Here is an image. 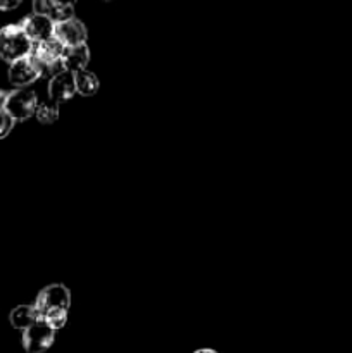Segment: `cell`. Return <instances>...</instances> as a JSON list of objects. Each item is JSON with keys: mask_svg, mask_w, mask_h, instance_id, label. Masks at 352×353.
Returning <instances> with one entry per match:
<instances>
[{"mask_svg": "<svg viewBox=\"0 0 352 353\" xmlns=\"http://www.w3.org/2000/svg\"><path fill=\"white\" fill-rule=\"evenodd\" d=\"M69 305H71V293L64 285L47 286L38 293L37 302H35L41 319L47 321L55 331L64 327Z\"/></svg>", "mask_w": 352, "mask_h": 353, "instance_id": "6da1fadb", "label": "cell"}, {"mask_svg": "<svg viewBox=\"0 0 352 353\" xmlns=\"http://www.w3.org/2000/svg\"><path fill=\"white\" fill-rule=\"evenodd\" d=\"M33 41L28 38L21 24H7L0 30V59L6 62H16L30 57L33 52Z\"/></svg>", "mask_w": 352, "mask_h": 353, "instance_id": "7a4b0ae2", "label": "cell"}, {"mask_svg": "<svg viewBox=\"0 0 352 353\" xmlns=\"http://www.w3.org/2000/svg\"><path fill=\"white\" fill-rule=\"evenodd\" d=\"M55 330L45 319H38L23 331V347L28 353H43L54 345Z\"/></svg>", "mask_w": 352, "mask_h": 353, "instance_id": "3957f363", "label": "cell"}, {"mask_svg": "<svg viewBox=\"0 0 352 353\" xmlns=\"http://www.w3.org/2000/svg\"><path fill=\"white\" fill-rule=\"evenodd\" d=\"M38 107V100L35 92L26 88H17L7 95V102L3 110L12 117L14 121H24L35 116Z\"/></svg>", "mask_w": 352, "mask_h": 353, "instance_id": "277c9868", "label": "cell"}, {"mask_svg": "<svg viewBox=\"0 0 352 353\" xmlns=\"http://www.w3.org/2000/svg\"><path fill=\"white\" fill-rule=\"evenodd\" d=\"M21 28L24 30V33L28 34L33 45L41 43L45 40H50L54 38V30H55V23L45 14H30L23 19L21 23Z\"/></svg>", "mask_w": 352, "mask_h": 353, "instance_id": "5b68a950", "label": "cell"}, {"mask_svg": "<svg viewBox=\"0 0 352 353\" xmlns=\"http://www.w3.org/2000/svg\"><path fill=\"white\" fill-rule=\"evenodd\" d=\"M41 72V65L35 61L33 57H24L21 61H16L10 64L9 68V81L17 88H24V86L31 85L37 81Z\"/></svg>", "mask_w": 352, "mask_h": 353, "instance_id": "8992f818", "label": "cell"}, {"mask_svg": "<svg viewBox=\"0 0 352 353\" xmlns=\"http://www.w3.org/2000/svg\"><path fill=\"white\" fill-rule=\"evenodd\" d=\"M54 38H57L64 47H78L85 45L86 41V28L76 17H71L62 23H55Z\"/></svg>", "mask_w": 352, "mask_h": 353, "instance_id": "52a82bcc", "label": "cell"}, {"mask_svg": "<svg viewBox=\"0 0 352 353\" xmlns=\"http://www.w3.org/2000/svg\"><path fill=\"white\" fill-rule=\"evenodd\" d=\"M76 95V83H75V72L62 71L59 74L52 76L48 81V97L52 102L61 103L66 100L72 99Z\"/></svg>", "mask_w": 352, "mask_h": 353, "instance_id": "ba28073f", "label": "cell"}, {"mask_svg": "<svg viewBox=\"0 0 352 353\" xmlns=\"http://www.w3.org/2000/svg\"><path fill=\"white\" fill-rule=\"evenodd\" d=\"M90 61V50L85 45H78V47H66L64 54H62V65L66 71L78 72L85 71Z\"/></svg>", "mask_w": 352, "mask_h": 353, "instance_id": "9c48e42d", "label": "cell"}, {"mask_svg": "<svg viewBox=\"0 0 352 353\" xmlns=\"http://www.w3.org/2000/svg\"><path fill=\"white\" fill-rule=\"evenodd\" d=\"M38 319H41V316L35 305H19L10 312V324L21 331L28 330Z\"/></svg>", "mask_w": 352, "mask_h": 353, "instance_id": "30bf717a", "label": "cell"}, {"mask_svg": "<svg viewBox=\"0 0 352 353\" xmlns=\"http://www.w3.org/2000/svg\"><path fill=\"white\" fill-rule=\"evenodd\" d=\"M76 93L83 97H92L99 92V78L90 71H78L75 72Z\"/></svg>", "mask_w": 352, "mask_h": 353, "instance_id": "8fae6325", "label": "cell"}, {"mask_svg": "<svg viewBox=\"0 0 352 353\" xmlns=\"http://www.w3.org/2000/svg\"><path fill=\"white\" fill-rule=\"evenodd\" d=\"M35 116H37V119L40 121L41 124L55 123V121H57V117H59V103L52 102V100H47V102L38 103Z\"/></svg>", "mask_w": 352, "mask_h": 353, "instance_id": "7c38bea8", "label": "cell"}, {"mask_svg": "<svg viewBox=\"0 0 352 353\" xmlns=\"http://www.w3.org/2000/svg\"><path fill=\"white\" fill-rule=\"evenodd\" d=\"M14 123H16V121H14L6 110H0V140H3V138L12 131Z\"/></svg>", "mask_w": 352, "mask_h": 353, "instance_id": "4fadbf2b", "label": "cell"}, {"mask_svg": "<svg viewBox=\"0 0 352 353\" xmlns=\"http://www.w3.org/2000/svg\"><path fill=\"white\" fill-rule=\"evenodd\" d=\"M75 3L76 0H48V12H50V7H72L75 9Z\"/></svg>", "mask_w": 352, "mask_h": 353, "instance_id": "5bb4252c", "label": "cell"}, {"mask_svg": "<svg viewBox=\"0 0 352 353\" xmlns=\"http://www.w3.org/2000/svg\"><path fill=\"white\" fill-rule=\"evenodd\" d=\"M23 0H0V10H12L21 6Z\"/></svg>", "mask_w": 352, "mask_h": 353, "instance_id": "9a60e30c", "label": "cell"}, {"mask_svg": "<svg viewBox=\"0 0 352 353\" xmlns=\"http://www.w3.org/2000/svg\"><path fill=\"white\" fill-rule=\"evenodd\" d=\"M7 95L9 93L3 92V90H0V110H3V107H6V102H7Z\"/></svg>", "mask_w": 352, "mask_h": 353, "instance_id": "2e32d148", "label": "cell"}, {"mask_svg": "<svg viewBox=\"0 0 352 353\" xmlns=\"http://www.w3.org/2000/svg\"><path fill=\"white\" fill-rule=\"evenodd\" d=\"M193 353H217L216 350H211V348H200V350L193 352Z\"/></svg>", "mask_w": 352, "mask_h": 353, "instance_id": "e0dca14e", "label": "cell"}, {"mask_svg": "<svg viewBox=\"0 0 352 353\" xmlns=\"http://www.w3.org/2000/svg\"><path fill=\"white\" fill-rule=\"evenodd\" d=\"M31 2H35V0H31Z\"/></svg>", "mask_w": 352, "mask_h": 353, "instance_id": "ac0fdd59", "label": "cell"}]
</instances>
